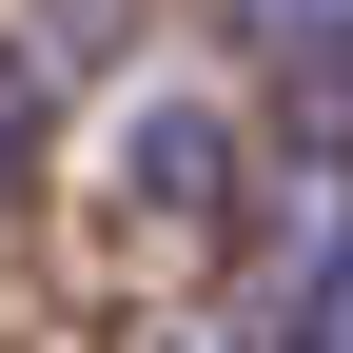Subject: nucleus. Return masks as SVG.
<instances>
[{
  "label": "nucleus",
  "mask_w": 353,
  "mask_h": 353,
  "mask_svg": "<svg viewBox=\"0 0 353 353\" xmlns=\"http://www.w3.org/2000/svg\"><path fill=\"white\" fill-rule=\"evenodd\" d=\"M294 334H334V353H353V255H334L314 294H294Z\"/></svg>",
  "instance_id": "nucleus-2"
},
{
  "label": "nucleus",
  "mask_w": 353,
  "mask_h": 353,
  "mask_svg": "<svg viewBox=\"0 0 353 353\" xmlns=\"http://www.w3.org/2000/svg\"><path fill=\"white\" fill-rule=\"evenodd\" d=\"M255 39H353V0H236Z\"/></svg>",
  "instance_id": "nucleus-1"
},
{
  "label": "nucleus",
  "mask_w": 353,
  "mask_h": 353,
  "mask_svg": "<svg viewBox=\"0 0 353 353\" xmlns=\"http://www.w3.org/2000/svg\"><path fill=\"white\" fill-rule=\"evenodd\" d=\"M20 138H39V99H20V79H0V157H20Z\"/></svg>",
  "instance_id": "nucleus-3"
}]
</instances>
